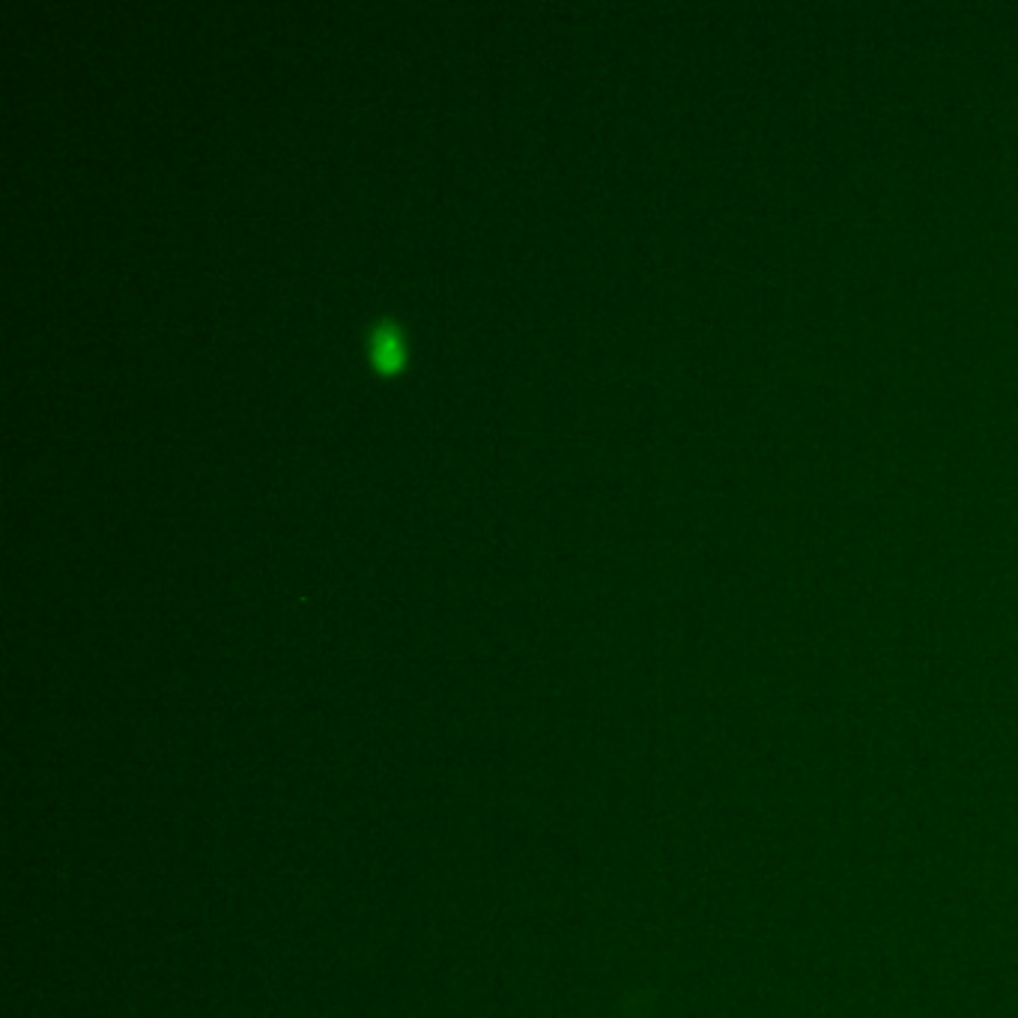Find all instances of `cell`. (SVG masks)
I'll return each instance as SVG.
<instances>
[{"label": "cell", "mask_w": 1018, "mask_h": 1018, "mask_svg": "<svg viewBox=\"0 0 1018 1018\" xmlns=\"http://www.w3.org/2000/svg\"><path fill=\"white\" fill-rule=\"evenodd\" d=\"M401 353H404V350H401L398 335L389 332V329H380L377 338H374V359H377L383 368H392V365L401 362Z\"/></svg>", "instance_id": "cell-1"}, {"label": "cell", "mask_w": 1018, "mask_h": 1018, "mask_svg": "<svg viewBox=\"0 0 1018 1018\" xmlns=\"http://www.w3.org/2000/svg\"><path fill=\"white\" fill-rule=\"evenodd\" d=\"M612 1018H639V1013H630L627 1007H621V1010H618V1013H615Z\"/></svg>", "instance_id": "cell-2"}]
</instances>
